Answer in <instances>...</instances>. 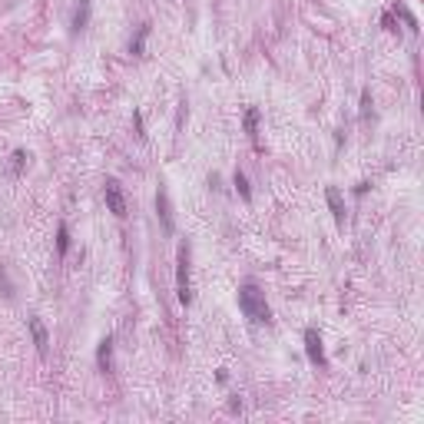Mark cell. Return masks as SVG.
Returning a JSON list of instances; mask_svg holds the SVG:
<instances>
[{"label": "cell", "instance_id": "obj_1", "mask_svg": "<svg viewBox=\"0 0 424 424\" xmlns=\"http://www.w3.org/2000/svg\"><path fill=\"white\" fill-rule=\"evenodd\" d=\"M239 308H242V315L256 325L272 322V308H268V302H265V292L259 285H252V282H245V285L239 288Z\"/></svg>", "mask_w": 424, "mask_h": 424}, {"label": "cell", "instance_id": "obj_2", "mask_svg": "<svg viewBox=\"0 0 424 424\" xmlns=\"http://www.w3.org/2000/svg\"><path fill=\"white\" fill-rule=\"evenodd\" d=\"M176 299L179 305L193 302V285H189V245H179L176 252Z\"/></svg>", "mask_w": 424, "mask_h": 424}, {"label": "cell", "instance_id": "obj_3", "mask_svg": "<svg viewBox=\"0 0 424 424\" xmlns=\"http://www.w3.org/2000/svg\"><path fill=\"white\" fill-rule=\"evenodd\" d=\"M103 196H106V209L116 219H123L126 216V193H123V186H119V179H106Z\"/></svg>", "mask_w": 424, "mask_h": 424}, {"label": "cell", "instance_id": "obj_4", "mask_svg": "<svg viewBox=\"0 0 424 424\" xmlns=\"http://www.w3.org/2000/svg\"><path fill=\"white\" fill-rule=\"evenodd\" d=\"M305 355H308V362L315 365V368H325V348H322V335H318L315 328H305Z\"/></svg>", "mask_w": 424, "mask_h": 424}, {"label": "cell", "instance_id": "obj_5", "mask_svg": "<svg viewBox=\"0 0 424 424\" xmlns=\"http://www.w3.org/2000/svg\"><path fill=\"white\" fill-rule=\"evenodd\" d=\"M156 212H159V219H162V229L173 236L176 232V219H173V206H169V196H166V189L159 186V193H156Z\"/></svg>", "mask_w": 424, "mask_h": 424}, {"label": "cell", "instance_id": "obj_6", "mask_svg": "<svg viewBox=\"0 0 424 424\" xmlns=\"http://www.w3.org/2000/svg\"><path fill=\"white\" fill-rule=\"evenodd\" d=\"M30 335H33V345H37V351L40 355H47V351H50V335H47V325L40 322V318H30Z\"/></svg>", "mask_w": 424, "mask_h": 424}, {"label": "cell", "instance_id": "obj_7", "mask_svg": "<svg viewBox=\"0 0 424 424\" xmlns=\"http://www.w3.org/2000/svg\"><path fill=\"white\" fill-rule=\"evenodd\" d=\"M96 365H100L103 374L113 371V338L110 335H106L103 342H100V348H96Z\"/></svg>", "mask_w": 424, "mask_h": 424}, {"label": "cell", "instance_id": "obj_8", "mask_svg": "<svg viewBox=\"0 0 424 424\" xmlns=\"http://www.w3.org/2000/svg\"><path fill=\"white\" fill-rule=\"evenodd\" d=\"M325 199H328V209H331V216H335V222L342 225L345 222V199H342V193H338L335 186H328V189H325Z\"/></svg>", "mask_w": 424, "mask_h": 424}, {"label": "cell", "instance_id": "obj_9", "mask_svg": "<svg viewBox=\"0 0 424 424\" xmlns=\"http://www.w3.org/2000/svg\"><path fill=\"white\" fill-rule=\"evenodd\" d=\"M90 10H93V0H80V4H76V10H73V33L87 30V24H90Z\"/></svg>", "mask_w": 424, "mask_h": 424}, {"label": "cell", "instance_id": "obj_10", "mask_svg": "<svg viewBox=\"0 0 424 424\" xmlns=\"http://www.w3.org/2000/svg\"><path fill=\"white\" fill-rule=\"evenodd\" d=\"M259 119H262V113H259L256 106H249V110H245V133H249L252 139H259Z\"/></svg>", "mask_w": 424, "mask_h": 424}, {"label": "cell", "instance_id": "obj_11", "mask_svg": "<svg viewBox=\"0 0 424 424\" xmlns=\"http://www.w3.org/2000/svg\"><path fill=\"white\" fill-rule=\"evenodd\" d=\"M150 27H153V24H143V27H139V33H136V40H133V44H130V53H133V56H143L146 37H150Z\"/></svg>", "mask_w": 424, "mask_h": 424}, {"label": "cell", "instance_id": "obj_12", "mask_svg": "<svg viewBox=\"0 0 424 424\" xmlns=\"http://www.w3.org/2000/svg\"><path fill=\"white\" fill-rule=\"evenodd\" d=\"M67 249H70V229H67V222H60V229H56V252L67 256Z\"/></svg>", "mask_w": 424, "mask_h": 424}, {"label": "cell", "instance_id": "obj_13", "mask_svg": "<svg viewBox=\"0 0 424 424\" xmlns=\"http://www.w3.org/2000/svg\"><path fill=\"white\" fill-rule=\"evenodd\" d=\"M232 182H236V189H239V196H242V199H245V202H249V199H252V189H249V179H245V176H242V173H236V179H232Z\"/></svg>", "mask_w": 424, "mask_h": 424}, {"label": "cell", "instance_id": "obj_14", "mask_svg": "<svg viewBox=\"0 0 424 424\" xmlns=\"http://www.w3.org/2000/svg\"><path fill=\"white\" fill-rule=\"evenodd\" d=\"M133 123H136V136L146 139V133H143V116H139V113H133Z\"/></svg>", "mask_w": 424, "mask_h": 424}, {"label": "cell", "instance_id": "obj_15", "mask_svg": "<svg viewBox=\"0 0 424 424\" xmlns=\"http://www.w3.org/2000/svg\"><path fill=\"white\" fill-rule=\"evenodd\" d=\"M10 159H13V173H20V166H24V159H27V156H24V153H20V150H17V153H13V156H10Z\"/></svg>", "mask_w": 424, "mask_h": 424}]
</instances>
